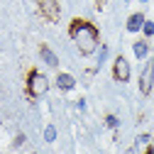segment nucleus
<instances>
[{
	"mask_svg": "<svg viewBox=\"0 0 154 154\" xmlns=\"http://www.w3.org/2000/svg\"><path fill=\"white\" fill-rule=\"evenodd\" d=\"M69 34L76 42V47H79L81 54H93L95 47H98V29L91 22H86V20H73L71 27H69Z\"/></svg>",
	"mask_w": 154,
	"mask_h": 154,
	"instance_id": "nucleus-1",
	"label": "nucleus"
},
{
	"mask_svg": "<svg viewBox=\"0 0 154 154\" xmlns=\"http://www.w3.org/2000/svg\"><path fill=\"white\" fill-rule=\"evenodd\" d=\"M47 88H49L47 76H44V73H39L37 69H32V71H29V76H27V95H29V98H39V95H44V93H47Z\"/></svg>",
	"mask_w": 154,
	"mask_h": 154,
	"instance_id": "nucleus-2",
	"label": "nucleus"
},
{
	"mask_svg": "<svg viewBox=\"0 0 154 154\" xmlns=\"http://www.w3.org/2000/svg\"><path fill=\"white\" fill-rule=\"evenodd\" d=\"M152 83H154V59L147 61V66H144V71L140 76V91H142V95L152 93Z\"/></svg>",
	"mask_w": 154,
	"mask_h": 154,
	"instance_id": "nucleus-3",
	"label": "nucleus"
},
{
	"mask_svg": "<svg viewBox=\"0 0 154 154\" xmlns=\"http://www.w3.org/2000/svg\"><path fill=\"white\" fill-rule=\"evenodd\" d=\"M112 76H115V81H130V64L125 56H118L115 59V66H112Z\"/></svg>",
	"mask_w": 154,
	"mask_h": 154,
	"instance_id": "nucleus-4",
	"label": "nucleus"
},
{
	"mask_svg": "<svg viewBox=\"0 0 154 154\" xmlns=\"http://www.w3.org/2000/svg\"><path fill=\"white\" fill-rule=\"evenodd\" d=\"M39 8H42V15L49 22L59 20V5H56V0H39Z\"/></svg>",
	"mask_w": 154,
	"mask_h": 154,
	"instance_id": "nucleus-5",
	"label": "nucleus"
},
{
	"mask_svg": "<svg viewBox=\"0 0 154 154\" xmlns=\"http://www.w3.org/2000/svg\"><path fill=\"white\" fill-rule=\"evenodd\" d=\"M142 25H144V15L142 12H134L127 20V32H137V29H142Z\"/></svg>",
	"mask_w": 154,
	"mask_h": 154,
	"instance_id": "nucleus-6",
	"label": "nucleus"
},
{
	"mask_svg": "<svg viewBox=\"0 0 154 154\" xmlns=\"http://www.w3.org/2000/svg\"><path fill=\"white\" fill-rule=\"evenodd\" d=\"M56 86H59L61 91H71V88L76 86V81H73V76H69V73H59V79H56Z\"/></svg>",
	"mask_w": 154,
	"mask_h": 154,
	"instance_id": "nucleus-7",
	"label": "nucleus"
},
{
	"mask_svg": "<svg viewBox=\"0 0 154 154\" xmlns=\"http://www.w3.org/2000/svg\"><path fill=\"white\" fill-rule=\"evenodd\" d=\"M39 54H42V59L49 64V66H59V59L54 56V51L47 47V44H42V49H39Z\"/></svg>",
	"mask_w": 154,
	"mask_h": 154,
	"instance_id": "nucleus-8",
	"label": "nucleus"
},
{
	"mask_svg": "<svg viewBox=\"0 0 154 154\" xmlns=\"http://www.w3.org/2000/svg\"><path fill=\"white\" fill-rule=\"evenodd\" d=\"M147 51H149L147 42H137V44H134V54H137V59H144V56H147Z\"/></svg>",
	"mask_w": 154,
	"mask_h": 154,
	"instance_id": "nucleus-9",
	"label": "nucleus"
},
{
	"mask_svg": "<svg viewBox=\"0 0 154 154\" xmlns=\"http://www.w3.org/2000/svg\"><path fill=\"white\" fill-rule=\"evenodd\" d=\"M44 140H47V142H54V140H56V130H54L51 125L44 130Z\"/></svg>",
	"mask_w": 154,
	"mask_h": 154,
	"instance_id": "nucleus-10",
	"label": "nucleus"
},
{
	"mask_svg": "<svg viewBox=\"0 0 154 154\" xmlns=\"http://www.w3.org/2000/svg\"><path fill=\"white\" fill-rule=\"evenodd\" d=\"M142 27H144V34H147V37H152V34H154V22H144Z\"/></svg>",
	"mask_w": 154,
	"mask_h": 154,
	"instance_id": "nucleus-11",
	"label": "nucleus"
},
{
	"mask_svg": "<svg viewBox=\"0 0 154 154\" xmlns=\"http://www.w3.org/2000/svg\"><path fill=\"white\" fill-rule=\"evenodd\" d=\"M108 125H110V127H118V118H112V115H110V118H108Z\"/></svg>",
	"mask_w": 154,
	"mask_h": 154,
	"instance_id": "nucleus-12",
	"label": "nucleus"
},
{
	"mask_svg": "<svg viewBox=\"0 0 154 154\" xmlns=\"http://www.w3.org/2000/svg\"><path fill=\"white\" fill-rule=\"evenodd\" d=\"M144 154H154V149H152V147H147V152H144Z\"/></svg>",
	"mask_w": 154,
	"mask_h": 154,
	"instance_id": "nucleus-13",
	"label": "nucleus"
},
{
	"mask_svg": "<svg viewBox=\"0 0 154 154\" xmlns=\"http://www.w3.org/2000/svg\"><path fill=\"white\" fill-rule=\"evenodd\" d=\"M144 3H147V0H144Z\"/></svg>",
	"mask_w": 154,
	"mask_h": 154,
	"instance_id": "nucleus-14",
	"label": "nucleus"
}]
</instances>
